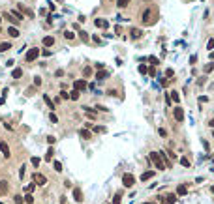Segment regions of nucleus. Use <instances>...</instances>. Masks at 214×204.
<instances>
[{"instance_id": "f257e3e1", "label": "nucleus", "mask_w": 214, "mask_h": 204, "mask_svg": "<svg viewBox=\"0 0 214 204\" xmlns=\"http://www.w3.org/2000/svg\"><path fill=\"white\" fill-rule=\"evenodd\" d=\"M150 161L154 163V167H156L158 170H165V165H164V161L160 159L158 152H150Z\"/></svg>"}, {"instance_id": "f03ea898", "label": "nucleus", "mask_w": 214, "mask_h": 204, "mask_svg": "<svg viewBox=\"0 0 214 204\" xmlns=\"http://www.w3.org/2000/svg\"><path fill=\"white\" fill-rule=\"evenodd\" d=\"M141 21L145 23V25L152 26L154 23H156V17H152V10H145V11H143V17H141Z\"/></svg>"}, {"instance_id": "7ed1b4c3", "label": "nucleus", "mask_w": 214, "mask_h": 204, "mask_svg": "<svg viewBox=\"0 0 214 204\" xmlns=\"http://www.w3.org/2000/svg\"><path fill=\"white\" fill-rule=\"evenodd\" d=\"M122 185H124V187H128V189L135 185V178H133V174L126 172L124 176H122Z\"/></svg>"}, {"instance_id": "20e7f679", "label": "nucleus", "mask_w": 214, "mask_h": 204, "mask_svg": "<svg viewBox=\"0 0 214 204\" xmlns=\"http://www.w3.org/2000/svg\"><path fill=\"white\" fill-rule=\"evenodd\" d=\"M32 180H34V185H45V183H47V178L41 172H34Z\"/></svg>"}, {"instance_id": "39448f33", "label": "nucleus", "mask_w": 214, "mask_h": 204, "mask_svg": "<svg viewBox=\"0 0 214 204\" xmlns=\"http://www.w3.org/2000/svg\"><path fill=\"white\" fill-rule=\"evenodd\" d=\"M38 56H39V49H36V47H34V49H30L28 53H26L25 58H26V62H34Z\"/></svg>"}, {"instance_id": "423d86ee", "label": "nucleus", "mask_w": 214, "mask_h": 204, "mask_svg": "<svg viewBox=\"0 0 214 204\" xmlns=\"http://www.w3.org/2000/svg\"><path fill=\"white\" fill-rule=\"evenodd\" d=\"M173 114H175L177 122H182V120H184V109H182V107H175V109H173Z\"/></svg>"}, {"instance_id": "0eeeda50", "label": "nucleus", "mask_w": 214, "mask_h": 204, "mask_svg": "<svg viewBox=\"0 0 214 204\" xmlns=\"http://www.w3.org/2000/svg\"><path fill=\"white\" fill-rule=\"evenodd\" d=\"M85 88H86V81H85V79H79V81L73 82V90L81 92V90H85Z\"/></svg>"}, {"instance_id": "6e6552de", "label": "nucleus", "mask_w": 214, "mask_h": 204, "mask_svg": "<svg viewBox=\"0 0 214 204\" xmlns=\"http://www.w3.org/2000/svg\"><path fill=\"white\" fill-rule=\"evenodd\" d=\"M94 25H96V28H109V21H105V19H96Z\"/></svg>"}, {"instance_id": "1a4fd4ad", "label": "nucleus", "mask_w": 214, "mask_h": 204, "mask_svg": "<svg viewBox=\"0 0 214 204\" xmlns=\"http://www.w3.org/2000/svg\"><path fill=\"white\" fill-rule=\"evenodd\" d=\"M0 150H2V155H4V157H10V146H8L6 144V142H4V141H0Z\"/></svg>"}, {"instance_id": "9d476101", "label": "nucleus", "mask_w": 214, "mask_h": 204, "mask_svg": "<svg viewBox=\"0 0 214 204\" xmlns=\"http://www.w3.org/2000/svg\"><path fill=\"white\" fill-rule=\"evenodd\" d=\"M73 199H75V202H83V191L79 189V187L73 189Z\"/></svg>"}, {"instance_id": "9b49d317", "label": "nucleus", "mask_w": 214, "mask_h": 204, "mask_svg": "<svg viewBox=\"0 0 214 204\" xmlns=\"http://www.w3.org/2000/svg\"><path fill=\"white\" fill-rule=\"evenodd\" d=\"M130 36H132V39H139L143 36V32L139 28H132V30H130Z\"/></svg>"}, {"instance_id": "f8f14e48", "label": "nucleus", "mask_w": 214, "mask_h": 204, "mask_svg": "<svg viewBox=\"0 0 214 204\" xmlns=\"http://www.w3.org/2000/svg\"><path fill=\"white\" fill-rule=\"evenodd\" d=\"M43 45H45V47H53L55 45V38H53V36H45V38H43Z\"/></svg>"}, {"instance_id": "ddd939ff", "label": "nucleus", "mask_w": 214, "mask_h": 204, "mask_svg": "<svg viewBox=\"0 0 214 204\" xmlns=\"http://www.w3.org/2000/svg\"><path fill=\"white\" fill-rule=\"evenodd\" d=\"M154 174H156L154 170H146V172H143V174H141V182H146V180H150Z\"/></svg>"}, {"instance_id": "4468645a", "label": "nucleus", "mask_w": 214, "mask_h": 204, "mask_svg": "<svg viewBox=\"0 0 214 204\" xmlns=\"http://www.w3.org/2000/svg\"><path fill=\"white\" fill-rule=\"evenodd\" d=\"M79 135H81V139H85V141H88V139L92 137V133H90L88 129H81V131H79Z\"/></svg>"}, {"instance_id": "2eb2a0df", "label": "nucleus", "mask_w": 214, "mask_h": 204, "mask_svg": "<svg viewBox=\"0 0 214 204\" xmlns=\"http://www.w3.org/2000/svg\"><path fill=\"white\" fill-rule=\"evenodd\" d=\"M8 34H10V38H19V30L15 28V26H10V28H8Z\"/></svg>"}, {"instance_id": "dca6fc26", "label": "nucleus", "mask_w": 214, "mask_h": 204, "mask_svg": "<svg viewBox=\"0 0 214 204\" xmlns=\"http://www.w3.org/2000/svg\"><path fill=\"white\" fill-rule=\"evenodd\" d=\"M10 49H11V43H10V41L0 43V53H6V51H10Z\"/></svg>"}, {"instance_id": "f3484780", "label": "nucleus", "mask_w": 214, "mask_h": 204, "mask_svg": "<svg viewBox=\"0 0 214 204\" xmlns=\"http://www.w3.org/2000/svg\"><path fill=\"white\" fill-rule=\"evenodd\" d=\"M107 77H109V71H104V69H101L100 73H96V79H98V81H104V79H107Z\"/></svg>"}, {"instance_id": "a211bd4d", "label": "nucleus", "mask_w": 214, "mask_h": 204, "mask_svg": "<svg viewBox=\"0 0 214 204\" xmlns=\"http://www.w3.org/2000/svg\"><path fill=\"white\" fill-rule=\"evenodd\" d=\"M21 75H23V69H21V67H15V69L11 71V77H13V79H19Z\"/></svg>"}, {"instance_id": "6ab92c4d", "label": "nucleus", "mask_w": 214, "mask_h": 204, "mask_svg": "<svg viewBox=\"0 0 214 204\" xmlns=\"http://www.w3.org/2000/svg\"><path fill=\"white\" fill-rule=\"evenodd\" d=\"M186 191H188V187H186L184 183H180V185L177 187V195H186Z\"/></svg>"}, {"instance_id": "aec40b11", "label": "nucleus", "mask_w": 214, "mask_h": 204, "mask_svg": "<svg viewBox=\"0 0 214 204\" xmlns=\"http://www.w3.org/2000/svg\"><path fill=\"white\" fill-rule=\"evenodd\" d=\"M23 201H25L26 204H34V197H32V193H26V197H23Z\"/></svg>"}, {"instance_id": "412c9836", "label": "nucleus", "mask_w": 214, "mask_h": 204, "mask_svg": "<svg viewBox=\"0 0 214 204\" xmlns=\"http://www.w3.org/2000/svg\"><path fill=\"white\" fill-rule=\"evenodd\" d=\"M79 94H81V92H77V90H71V92H70V99L77 101V99H79Z\"/></svg>"}, {"instance_id": "4be33fe9", "label": "nucleus", "mask_w": 214, "mask_h": 204, "mask_svg": "<svg viewBox=\"0 0 214 204\" xmlns=\"http://www.w3.org/2000/svg\"><path fill=\"white\" fill-rule=\"evenodd\" d=\"M53 148H49V150H47V154H45V161H53Z\"/></svg>"}, {"instance_id": "5701e85b", "label": "nucleus", "mask_w": 214, "mask_h": 204, "mask_svg": "<svg viewBox=\"0 0 214 204\" xmlns=\"http://www.w3.org/2000/svg\"><path fill=\"white\" fill-rule=\"evenodd\" d=\"M130 2H132V0H117V6H118V8H126Z\"/></svg>"}, {"instance_id": "b1692460", "label": "nucleus", "mask_w": 214, "mask_h": 204, "mask_svg": "<svg viewBox=\"0 0 214 204\" xmlns=\"http://www.w3.org/2000/svg\"><path fill=\"white\" fill-rule=\"evenodd\" d=\"M165 199H167V204H173V202L177 201V195H175V193H171V195H167Z\"/></svg>"}, {"instance_id": "393cba45", "label": "nucleus", "mask_w": 214, "mask_h": 204, "mask_svg": "<svg viewBox=\"0 0 214 204\" xmlns=\"http://www.w3.org/2000/svg\"><path fill=\"white\" fill-rule=\"evenodd\" d=\"M43 101H45V103H47V105H49V107H51V109H53V107H55V103H53V101H51V98H49V95H47V94H45V95H43Z\"/></svg>"}, {"instance_id": "a878e982", "label": "nucleus", "mask_w": 214, "mask_h": 204, "mask_svg": "<svg viewBox=\"0 0 214 204\" xmlns=\"http://www.w3.org/2000/svg\"><path fill=\"white\" fill-rule=\"evenodd\" d=\"M6 191H8V182L2 180V182H0V193H6Z\"/></svg>"}, {"instance_id": "bb28decb", "label": "nucleus", "mask_w": 214, "mask_h": 204, "mask_svg": "<svg viewBox=\"0 0 214 204\" xmlns=\"http://www.w3.org/2000/svg\"><path fill=\"white\" fill-rule=\"evenodd\" d=\"M169 94H171L169 98H173V101H177V103H178V99H180V98H178V92H175V90H173V92H169Z\"/></svg>"}, {"instance_id": "cd10ccee", "label": "nucleus", "mask_w": 214, "mask_h": 204, "mask_svg": "<svg viewBox=\"0 0 214 204\" xmlns=\"http://www.w3.org/2000/svg\"><path fill=\"white\" fill-rule=\"evenodd\" d=\"M53 167H55V170H57V172H60V170H62V163H60V161H55Z\"/></svg>"}, {"instance_id": "c85d7f7f", "label": "nucleus", "mask_w": 214, "mask_h": 204, "mask_svg": "<svg viewBox=\"0 0 214 204\" xmlns=\"http://www.w3.org/2000/svg\"><path fill=\"white\" fill-rule=\"evenodd\" d=\"M64 38H66V39H73L75 34H73V32H70V30H66V32H64Z\"/></svg>"}, {"instance_id": "c756f323", "label": "nucleus", "mask_w": 214, "mask_h": 204, "mask_svg": "<svg viewBox=\"0 0 214 204\" xmlns=\"http://www.w3.org/2000/svg\"><path fill=\"white\" fill-rule=\"evenodd\" d=\"M180 165L182 167H190V159L188 157H180Z\"/></svg>"}, {"instance_id": "7c9ffc66", "label": "nucleus", "mask_w": 214, "mask_h": 204, "mask_svg": "<svg viewBox=\"0 0 214 204\" xmlns=\"http://www.w3.org/2000/svg\"><path fill=\"white\" fill-rule=\"evenodd\" d=\"M79 36H81V39H83V41H88V34H86L85 30H81V32H79Z\"/></svg>"}, {"instance_id": "2f4dec72", "label": "nucleus", "mask_w": 214, "mask_h": 204, "mask_svg": "<svg viewBox=\"0 0 214 204\" xmlns=\"http://www.w3.org/2000/svg\"><path fill=\"white\" fill-rule=\"evenodd\" d=\"M212 69H214V64H207V66H205V73H211Z\"/></svg>"}, {"instance_id": "473e14b6", "label": "nucleus", "mask_w": 214, "mask_h": 204, "mask_svg": "<svg viewBox=\"0 0 214 204\" xmlns=\"http://www.w3.org/2000/svg\"><path fill=\"white\" fill-rule=\"evenodd\" d=\"M4 17H6L8 21H11V23H19V21H15V19L11 17V13H8V11H6V13H4Z\"/></svg>"}, {"instance_id": "72a5a7b5", "label": "nucleus", "mask_w": 214, "mask_h": 204, "mask_svg": "<svg viewBox=\"0 0 214 204\" xmlns=\"http://www.w3.org/2000/svg\"><path fill=\"white\" fill-rule=\"evenodd\" d=\"M13 201H15V204H23V197H21V195H15Z\"/></svg>"}, {"instance_id": "f704fd0d", "label": "nucleus", "mask_w": 214, "mask_h": 204, "mask_svg": "<svg viewBox=\"0 0 214 204\" xmlns=\"http://www.w3.org/2000/svg\"><path fill=\"white\" fill-rule=\"evenodd\" d=\"M83 73H85V77H90V75H92V69H90V67H85Z\"/></svg>"}, {"instance_id": "c9c22d12", "label": "nucleus", "mask_w": 214, "mask_h": 204, "mask_svg": "<svg viewBox=\"0 0 214 204\" xmlns=\"http://www.w3.org/2000/svg\"><path fill=\"white\" fill-rule=\"evenodd\" d=\"M94 131H96V133H105V127H101V126L98 127V126H96V127H94Z\"/></svg>"}, {"instance_id": "e433bc0d", "label": "nucleus", "mask_w": 214, "mask_h": 204, "mask_svg": "<svg viewBox=\"0 0 214 204\" xmlns=\"http://www.w3.org/2000/svg\"><path fill=\"white\" fill-rule=\"evenodd\" d=\"M34 187H36L34 183H30V185H26V187H25V189H26V193H32V191H34Z\"/></svg>"}, {"instance_id": "4c0bfd02", "label": "nucleus", "mask_w": 214, "mask_h": 204, "mask_svg": "<svg viewBox=\"0 0 214 204\" xmlns=\"http://www.w3.org/2000/svg\"><path fill=\"white\" fill-rule=\"evenodd\" d=\"M139 73H143V75L146 73V66H145V64H141V66H139Z\"/></svg>"}, {"instance_id": "58836bf2", "label": "nucleus", "mask_w": 214, "mask_h": 204, "mask_svg": "<svg viewBox=\"0 0 214 204\" xmlns=\"http://www.w3.org/2000/svg\"><path fill=\"white\" fill-rule=\"evenodd\" d=\"M32 165L34 167H39V157H32Z\"/></svg>"}, {"instance_id": "ea45409f", "label": "nucleus", "mask_w": 214, "mask_h": 204, "mask_svg": "<svg viewBox=\"0 0 214 204\" xmlns=\"http://www.w3.org/2000/svg\"><path fill=\"white\" fill-rule=\"evenodd\" d=\"M49 118H51V122H53V124H57V122H58V118H57V114H53V113H51V116H49Z\"/></svg>"}, {"instance_id": "a19ab883", "label": "nucleus", "mask_w": 214, "mask_h": 204, "mask_svg": "<svg viewBox=\"0 0 214 204\" xmlns=\"http://www.w3.org/2000/svg\"><path fill=\"white\" fill-rule=\"evenodd\" d=\"M113 204H120V195H115V199H113Z\"/></svg>"}, {"instance_id": "79ce46f5", "label": "nucleus", "mask_w": 214, "mask_h": 204, "mask_svg": "<svg viewBox=\"0 0 214 204\" xmlns=\"http://www.w3.org/2000/svg\"><path fill=\"white\" fill-rule=\"evenodd\" d=\"M60 98H62V99H68L70 94H66V90H62V92H60Z\"/></svg>"}, {"instance_id": "37998d69", "label": "nucleus", "mask_w": 214, "mask_h": 204, "mask_svg": "<svg viewBox=\"0 0 214 204\" xmlns=\"http://www.w3.org/2000/svg\"><path fill=\"white\" fill-rule=\"evenodd\" d=\"M96 111H104V113H107L109 109H107V107H104V105H98V107H96Z\"/></svg>"}, {"instance_id": "c03bdc74", "label": "nucleus", "mask_w": 214, "mask_h": 204, "mask_svg": "<svg viewBox=\"0 0 214 204\" xmlns=\"http://www.w3.org/2000/svg\"><path fill=\"white\" fill-rule=\"evenodd\" d=\"M39 84H41V79L36 77V79H34V86H39Z\"/></svg>"}, {"instance_id": "a18cd8bd", "label": "nucleus", "mask_w": 214, "mask_h": 204, "mask_svg": "<svg viewBox=\"0 0 214 204\" xmlns=\"http://www.w3.org/2000/svg\"><path fill=\"white\" fill-rule=\"evenodd\" d=\"M207 49H214V39H211V41L207 43Z\"/></svg>"}, {"instance_id": "49530a36", "label": "nucleus", "mask_w": 214, "mask_h": 204, "mask_svg": "<svg viewBox=\"0 0 214 204\" xmlns=\"http://www.w3.org/2000/svg\"><path fill=\"white\" fill-rule=\"evenodd\" d=\"M165 75H167V77H173V69H171V67H169V69H165Z\"/></svg>"}, {"instance_id": "de8ad7c7", "label": "nucleus", "mask_w": 214, "mask_h": 204, "mask_svg": "<svg viewBox=\"0 0 214 204\" xmlns=\"http://www.w3.org/2000/svg\"><path fill=\"white\" fill-rule=\"evenodd\" d=\"M55 141H57L55 137H47V142H49V144H55Z\"/></svg>"}, {"instance_id": "09e8293b", "label": "nucleus", "mask_w": 214, "mask_h": 204, "mask_svg": "<svg viewBox=\"0 0 214 204\" xmlns=\"http://www.w3.org/2000/svg\"><path fill=\"white\" fill-rule=\"evenodd\" d=\"M96 69H100V71H101V69H104V64L98 62V64H96Z\"/></svg>"}, {"instance_id": "8fccbe9b", "label": "nucleus", "mask_w": 214, "mask_h": 204, "mask_svg": "<svg viewBox=\"0 0 214 204\" xmlns=\"http://www.w3.org/2000/svg\"><path fill=\"white\" fill-rule=\"evenodd\" d=\"M19 176H21V178L25 176V165H23V167H21V170H19Z\"/></svg>"}, {"instance_id": "3c124183", "label": "nucleus", "mask_w": 214, "mask_h": 204, "mask_svg": "<svg viewBox=\"0 0 214 204\" xmlns=\"http://www.w3.org/2000/svg\"><path fill=\"white\" fill-rule=\"evenodd\" d=\"M208 126H211V127H212V129H214V118L211 120V122H208Z\"/></svg>"}, {"instance_id": "603ef678", "label": "nucleus", "mask_w": 214, "mask_h": 204, "mask_svg": "<svg viewBox=\"0 0 214 204\" xmlns=\"http://www.w3.org/2000/svg\"><path fill=\"white\" fill-rule=\"evenodd\" d=\"M211 60H214V51H211Z\"/></svg>"}, {"instance_id": "864d4df0", "label": "nucleus", "mask_w": 214, "mask_h": 204, "mask_svg": "<svg viewBox=\"0 0 214 204\" xmlns=\"http://www.w3.org/2000/svg\"><path fill=\"white\" fill-rule=\"evenodd\" d=\"M211 191H212V193H214V185H212V187H211Z\"/></svg>"}, {"instance_id": "5fc2aeb1", "label": "nucleus", "mask_w": 214, "mask_h": 204, "mask_svg": "<svg viewBox=\"0 0 214 204\" xmlns=\"http://www.w3.org/2000/svg\"><path fill=\"white\" fill-rule=\"evenodd\" d=\"M146 204H156V202H146Z\"/></svg>"}, {"instance_id": "6e6d98bb", "label": "nucleus", "mask_w": 214, "mask_h": 204, "mask_svg": "<svg viewBox=\"0 0 214 204\" xmlns=\"http://www.w3.org/2000/svg\"><path fill=\"white\" fill-rule=\"evenodd\" d=\"M212 139H214V133H212Z\"/></svg>"}, {"instance_id": "4d7b16f0", "label": "nucleus", "mask_w": 214, "mask_h": 204, "mask_svg": "<svg viewBox=\"0 0 214 204\" xmlns=\"http://www.w3.org/2000/svg\"><path fill=\"white\" fill-rule=\"evenodd\" d=\"M146 2H150V0H146Z\"/></svg>"}, {"instance_id": "13d9d810", "label": "nucleus", "mask_w": 214, "mask_h": 204, "mask_svg": "<svg viewBox=\"0 0 214 204\" xmlns=\"http://www.w3.org/2000/svg\"><path fill=\"white\" fill-rule=\"evenodd\" d=\"M0 204H4V202H0Z\"/></svg>"}, {"instance_id": "bf43d9fd", "label": "nucleus", "mask_w": 214, "mask_h": 204, "mask_svg": "<svg viewBox=\"0 0 214 204\" xmlns=\"http://www.w3.org/2000/svg\"><path fill=\"white\" fill-rule=\"evenodd\" d=\"M0 21H2V19H0Z\"/></svg>"}]
</instances>
